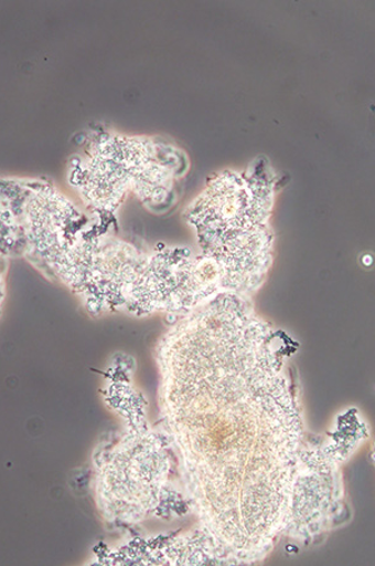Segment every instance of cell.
Wrapping results in <instances>:
<instances>
[{
    "instance_id": "5b68a950",
    "label": "cell",
    "mask_w": 375,
    "mask_h": 566,
    "mask_svg": "<svg viewBox=\"0 0 375 566\" xmlns=\"http://www.w3.org/2000/svg\"><path fill=\"white\" fill-rule=\"evenodd\" d=\"M4 295V281H3V271L0 268V302H2Z\"/></svg>"
},
{
    "instance_id": "277c9868",
    "label": "cell",
    "mask_w": 375,
    "mask_h": 566,
    "mask_svg": "<svg viewBox=\"0 0 375 566\" xmlns=\"http://www.w3.org/2000/svg\"><path fill=\"white\" fill-rule=\"evenodd\" d=\"M21 219L25 251L53 270L56 261L81 235L82 216L67 197L54 188H36L24 197Z\"/></svg>"
},
{
    "instance_id": "6da1fadb",
    "label": "cell",
    "mask_w": 375,
    "mask_h": 566,
    "mask_svg": "<svg viewBox=\"0 0 375 566\" xmlns=\"http://www.w3.org/2000/svg\"><path fill=\"white\" fill-rule=\"evenodd\" d=\"M159 355L196 512L222 554L259 559L287 527L302 441L271 332L225 291L173 328Z\"/></svg>"
},
{
    "instance_id": "7a4b0ae2",
    "label": "cell",
    "mask_w": 375,
    "mask_h": 566,
    "mask_svg": "<svg viewBox=\"0 0 375 566\" xmlns=\"http://www.w3.org/2000/svg\"><path fill=\"white\" fill-rule=\"evenodd\" d=\"M268 197L237 175L225 174L214 181L190 212L201 235L204 256L238 235L262 228Z\"/></svg>"
},
{
    "instance_id": "3957f363",
    "label": "cell",
    "mask_w": 375,
    "mask_h": 566,
    "mask_svg": "<svg viewBox=\"0 0 375 566\" xmlns=\"http://www.w3.org/2000/svg\"><path fill=\"white\" fill-rule=\"evenodd\" d=\"M152 158L144 144L110 138L72 165L69 182L93 209L111 211L133 186L135 179Z\"/></svg>"
}]
</instances>
